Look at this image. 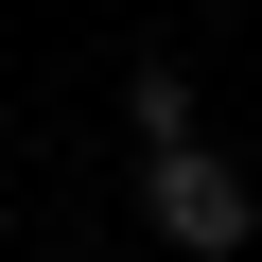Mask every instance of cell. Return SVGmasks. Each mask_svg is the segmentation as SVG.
<instances>
[{
	"label": "cell",
	"instance_id": "obj_3",
	"mask_svg": "<svg viewBox=\"0 0 262 262\" xmlns=\"http://www.w3.org/2000/svg\"><path fill=\"white\" fill-rule=\"evenodd\" d=\"M245 262H262V245H245Z\"/></svg>",
	"mask_w": 262,
	"mask_h": 262
},
{
	"label": "cell",
	"instance_id": "obj_2",
	"mask_svg": "<svg viewBox=\"0 0 262 262\" xmlns=\"http://www.w3.org/2000/svg\"><path fill=\"white\" fill-rule=\"evenodd\" d=\"M122 122H140V158H158V140H192V70H140V88H122Z\"/></svg>",
	"mask_w": 262,
	"mask_h": 262
},
{
	"label": "cell",
	"instance_id": "obj_1",
	"mask_svg": "<svg viewBox=\"0 0 262 262\" xmlns=\"http://www.w3.org/2000/svg\"><path fill=\"white\" fill-rule=\"evenodd\" d=\"M140 227H158L175 262H245V245H262V175L192 122V140H158V158H140Z\"/></svg>",
	"mask_w": 262,
	"mask_h": 262
}]
</instances>
